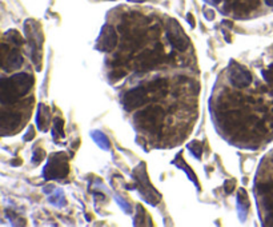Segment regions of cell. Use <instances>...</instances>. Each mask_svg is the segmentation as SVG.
I'll return each mask as SVG.
<instances>
[{"mask_svg":"<svg viewBox=\"0 0 273 227\" xmlns=\"http://www.w3.org/2000/svg\"><path fill=\"white\" fill-rule=\"evenodd\" d=\"M34 86V77L27 73H17L9 77L1 80V92L0 100L3 104H13L17 99L22 98Z\"/></svg>","mask_w":273,"mask_h":227,"instance_id":"obj_1","label":"cell"},{"mask_svg":"<svg viewBox=\"0 0 273 227\" xmlns=\"http://www.w3.org/2000/svg\"><path fill=\"white\" fill-rule=\"evenodd\" d=\"M164 111L159 106H148L135 115V122L148 133H159L162 130Z\"/></svg>","mask_w":273,"mask_h":227,"instance_id":"obj_2","label":"cell"},{"mask_svg":"<svg viewBox=\"0 0 273 227\" xmlns=\"http://www.w3.org/2000/svg\"><path fill=\"white\" fill-rule=\"evenodd\" d=\"M164 58H165L164 48L162 44H156L154 50H145L139 54V56L136 58V67L141 73H147V71H150L158 65H160Z\"/></svg>","mask_w":273,"mask_h":227,"instance_id":"obj_3","label":"cell"},{"mask_svg":"<svg viewBox=\"0 0 273 227\" xmlns=\"http://www.w3.org/2000/svg\"><path fill=\"white\" fill-rule=\"evenodd\" d=\"M166 38L169 43L179 51L187 50L189 46V38L184 32L183 27L180 26L179 22L175 19H169L166 23Z\"/></svg>","mask_w":273,"mask_h":227,"instance_id":"obj_4","label":"cell"},{"mask_svg":"<svg viewBox=\"0 0 273 227\" xmlns=\"http://www.w3.org/2000/svg\"><path fill=\"white\" fill-rule=\"evenodd\" d=\"M148 100H150V92H148L147 86L135 87L132 90L127 91L123 96L124 108L127 111H132L135 108L140 107Z\"/></svg>","mask_w":273,"mask_h":227,"instance_id":"obj_5","label":"cell"},{"mask_svg":"<svg viewBox=\"0 0 273 227\" xmlns=\"http://www.w3.org/2000/svg\"><path fill=\"white\" fill-rule=\"evenodd\" d=\"M229 81L236 88H245L252 83L251 71L247 67L232 62L229 66Z\"/></svg>","mask_w":273,"mask_h":227,"instance_id":"obj_6","label":"cell"},{"mask_svg":"<svg viewBox=\"0 0 273 227\" xmlns=\"http://www.w3.org/2000/svg\"><path fill=\"white\" fill-rule=\"evenodd\" d=\"M98 46L102 51L106 52H111L115 50L117 46V32L113 27L106 26L103 28Z\"/></svg>","mask_w":273,"mask_h":227,"instance_id":"obj_7","label":"cell"},{"mask_svg":"<svg viewBox=\"0 0 273 227\" xmlns=\"http://www.w3.org/2000/svg\"><path fill=\"white\" fill-rule=\"evenodd\" d=\"M221 125L224 126V129L228 131V133H233V131H237L239 129H241V126L244 125V116L240 111H232V110H228V111H224V116L221 119Z\"/></svg>","mask_w":273,"mask_h":227,"instance_id":"obj_8","label":"cell"},{"mask_svg":"<svg viewBox=\"0 0 273 227\" xmlns=\"http://www.w3.org/2000/svg\"><path fill=\"white\" fill-rule=\"evenodd\" d=\"M147 88H148V92H150V100H160L166 95V91H168V83H166L165 79H155V80L150 81L148 84H145Z\"/></svg>","mask_w":273,"mask_h":227,"instance_id":"obj_9","label":"cell"},{"mask_svg":"<svg viewBox=\"0 0 273 227\" xmlns=\"http://www.w3.org/2000/svg\"><path fill=\"white\" fill-rule=\"evenodd\" d=\"M23 55L19 50H11L4 60H1V66L5 71H15L23 66Z\"/></svg>","mask_w":273,"mask_h":227,"instance_id":"obj_10","label":"cell"},{"mask_svg":"<svg viewBox=\"0 0 273 227\" xmlns=\"http://www.w3.org/2000/svg\"><path fill=\"white\" fill-rule=\"evenodd\" d=\"M20 122H22V115L17 112H3L0 116V125H1L3 133L11 131L17 127Z\"/></svg>","mask_w":273,"mask_h":227,"instance_id":"obj_11","label":"cell"},{"mask_svg":"<svg viewBox=\"0 0 273 227\" xmlns=\"http://www.w3.org/2000/svg\"><path fill=\"white\" fill-rule=\"evenodd\" d=\"M64 120L61 118H55L54 119V133H57V137H64Z\"/></svg>","mask_w":273,"mask_h":227,"instance_id":"obj_12","label":"cell"},{"mask_svg":"<svg viewBox=\"0 0 273 227\" xmlns=\"http://www.w3.org/2000/svg\"><path fill=\"white\" fill-rule=\"evenodd\" d=\"M5 35H7V36H9V38H11V42L16 44V46H20V44L24 43V40H23L22 35L19 34L17 31H15V30L8 31V32H7Z\"/></svg>","mask_w":273,"mask_h":227,"instance_id":"obj_13","label":"cell"},{"mask_svg":"<svg viewBox=\"0 0 273 227\" xmlns=\"http://www.w3.org/2000/svg\"><path fill=\"white\" fill-rule=\"evenodd\" d=\"M263 76H264V79L267 80V83L273 87V65L271 66L268 70H264V71H263Z\"/></svg>","mask_w":273,"mask_h":227,"instance_id":"obj_14","label":"cell"},{"mask_svg":"<svg viewBox=\"0 0 273 227\" xmlns=\"http://www.w3.org/2000/svg\"><path fill=\"white\" fill-rule=\"evenodd\" d=\"M162 34V30H160V27L159 26H154L150 28V36L154 39H158Z\"/></svg>","mask_w":273,"mask_h":227,"instance_id":"obj_15","label":"cell"},{"mask_svg":"<svg viewBox=\"0 0 273 227\" xmlns=\"http://www.w3.org/2000/svg\"><path fill=\"white\" fill-rule=\"evenodd\" d=\"M35 158H34V163L35 164H39V163L42 162V159L44 158V151L43 150H40V149H39V150H36L35 151Z\"/></svg>","mask_w":273,"mask_h":227,"instance_id":"obj_16","label":"cell"},{"mask_svg":"<svg viewBox=\"0 0 273 227\" xmlns=\"http://www.w3.org/2000/svg\"><path fill=\"white\" fill-rule=\"evenodd\" d=\"M125 74H127V71H124V70H115L113 73L111 74V77L112 79H121L123 76H125Z\"/></svg>","mask_w":273,"mask_h":227,"instance_id":"obj_17","label":"cell"},{"mask_svg":"<svg viewBox=\"0 0 273 227\" xmlns=\"http://www.w3.org/2000/svg\"><path fill=\"white\" fill-rule=\"evenodd\" d=\"M9 51H11V50H9L8 44H5V43L1 44V60H4L5 58H7V55L9 54Z\"/></svg>","mask_w":273,"mask_h":227,"instance_id":"obj_18","label":"cell"},{"mask_svg":"<svg viewBox=\"0 0 273 227\" xmlns=\"http://www.w3.org/2000/svg\"><path fill=\"white\" fill-rule=\"evenodd\" d=\"M235 186H236L235 180H228V182H226V183H225L226 193H228V194L232 193V190L235 189Z\"/></svg>","mask_w":273,"mask_h":227,"instance_id":"obj_19","label":"cell"},{"mask_svg":"<svg viewBox=\"0 0 273 227\" xmlns=\"http://www.w3.org/2000/svg\"><path fill=\"white\" fill-rule=\"evenodd\" d=\"M265 226H273V214H268L265 217Z\"/></svg>","mask_w":273,"mask_h":227,"instance_id":"obj_20","label":"cell"},{"mask_svg":"<svg viewBox=\"0 0 273 227\" xmlns=\"http://www.w3.org/2000/svg\"><path fill=\"white\" fill-rule=\"evenodd\" d=\"M205 17L208 19V20H212L215 17V12H214V9H205Z\"/></svg>","mask_w":273,"mask_h":227,"instance_id":"obj_21","label":"cell"},{"mask_svg":"<svg viewBox=\"0 0 273 227\" xmlns=\"http://www.w3.org/2000/svg\"><path fill=\"white\" fill-rule=\"evenodd\" d=\"M187 17H188V23H189L192 27H195V19H193L192 15H191V13H188Z\"/></svg>","mask_w":273,"mask_h":227,"instance_id":"obj_22","label":"cell"},{"mask_svg":"<svg viewBox=\"0 0 273 227\" xmlns=\"http://www.w3.org/2000/svg\"><path fill=\"white\" fill-rule=\"evenodd\" d=\"M205 1H207L208 4H212V5H216L220 3V0H205Z\"/></svg>","mask_w":273,"mask_h":227,"instance_id":"obj_23","label":"cell"},{"mask_svg":"<svg viewBox=\"0 0 273 227\" xmlns=\"http://www.w3.org/2000/svg\"><path fill=\"white\" fill-rule=\"evenodd\" d=\"M265 4L269 7H273V0H265Z\"/></svg>","mask_w":273,"mask_h":227,"instance_id":"obj_24","label":"cell"}]
</instances>
